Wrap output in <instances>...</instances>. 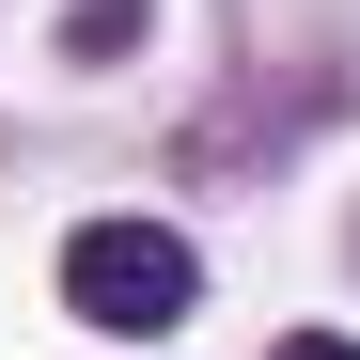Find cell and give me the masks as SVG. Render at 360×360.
<instances>
[{"label":"cell","instance_id":"7a4b0ae2","mask_svg":"<svg viewBox=\"0 0 360 360\" xmlns=\"http://www.w3.org/2000/svg\"><path fill=\"white\" fill-rule=\"evenodd\" d=\"M141 16H157V0H79V16H63V63H110V47H141Z\"/></svg>","mask_w":360,"mask_h":360},{"label":"cell","instance_id":"277c9868","mask_svg":"<svg viewBox=\"0 0 360 360\" xmlns=\"http://www.w3.org/2000/svg\"><path fill=\"white\" fill-rule=\"evenodd\" d=\"M345 251H360V235H345Z\"/></svg>","mask_w":360,"mask_h":360},{"label":"cell","instance_id":"3957f363","mask_svg":"<svg viewBox=\"0 0 360 360\" xmlns=\"http://www.w3.org/2000/svg\"><path fill=\"white\" fill-rule=\"evenodd\" d=\"M266 360H360V345H345V329H282Z\"/></svg>","mask_w":360,"mask_h":360},{"label":"cell","instance_id":"6da1fadb","mask_svg":"<svg viewBox=\"0 0 360 360\" xmlns=\"http://www.w3.org/2000/svg\"><path fill=\"white\" fill-rule=\"evenodd\" d=\"M188 297H204V251H188L172 219H79V235H63V314H79V329L157 345V329H188Z\"/></svg>","mask_w":360,"mask_h":360}]
</instances>
